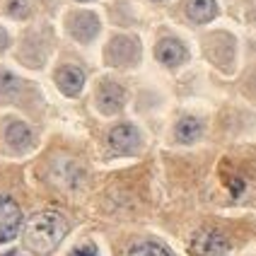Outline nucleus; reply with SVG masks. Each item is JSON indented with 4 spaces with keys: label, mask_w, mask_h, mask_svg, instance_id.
Segmentation results:
<instances>
[{
    "label": "nucleus",
    "mask_w": 256,
    "mask_h": 256,
    "mask_svg": "<svg viewBox=\"0 0 256 256\" xmlns=\"http://www.w3.org/2000/svg\"><path fill=\"white\" fill-rule=\"evenodd\" d=\"M200 130H203V126H200L198 118L184 116V118L176 124V138H179V142H194V140H198Z\"/></svg>",
    "instance_id": "12"
},
{
    "label": "nucleus",
    "mask_w": 256,
    "mask_h": 256,
    "mask_svg": "<svg viewBox=\"0 0 256 256\" xmlns=\"http://www.w3.org/2000/svg\"><path fill=\"white\" fill-rule=\"evenodd\" d=\"M66 232H68V222L63 220V215L54 213V210H44V213L32 215V220L24 228V242L32 252L48 254L60 244Z\"/></svg>",
    "instance_id": "1"
},
{
    "label": "nucleus",
    "mask_w": 256,
    "mask_h": 256,
    "mask_svg": "<svg viewBox=\"0 0 256 256\" xmlns=\"http://www.w3.org/2000/svg\"><path fill=\"white\" fill-rule=\"evenodd\" d=\"M186 12L194 22H210L218 12V5H215V0H188Z\"/></svg>",
    "instance_id": "11"
},
{
    "label": "nucleus",
    "mask_w": 256,
    "mask_h": 256,
    "mask_svg": "<svg viewBox=\"0 0 256 256\" xmlns=\"http://www.w3.org/2000/svg\"><path fill=\"white\" fill-rule=\"evenodd\" d=\"M228 252V240L218 230H200L191 240V254L194 256H220Z\"/></svg>",
    "instance_id": "2"
},
{
    "label": "nucleus",
    "mask_w": 256,
    "mask_h": 256,
    "mask_svg": "<svg viewBox=\"0 0 256 256\" xmlns=\"http://www.w3.org/2000/svg\"><path fill=\"white\" fill-rule=\"evenodd\" d=\"M70 256H97V249H94V246H80V249H75Z\"/></svg>",
    "instance_id": "15"
},
{
    "label": "nucleus",
    "mask_w": 256,
    "mask_h": 256,
    "mask_svg": "<svg viewBox=\"0 0 256 256\" xmlns=\"http://www.w3.org/2000/svg\"><path fill=\"white\" fill-rule=\"evenodd\" d=\"M22 225L20 206L10 196H0V242H10L17 237Z\"/></svg>",
    "instance_id": "3"
},
{
    "label": "nucleus",
    "mask_w": 256,
    "mask_h": 256,
    "mask_svg": "<svg viewBox=\"0 0 256 256\" xmlns=\"http://www.w3.org/2000/svg\"><path fill=\"white\" fill-rule=\"evenodd\" d=\"M82 2H85V0H82Z\"/></svg>",
    "instance_id": "18"
},
{
    "label": "nucleus",
    "mask_w": 256,
    "mask_h": 256,
    "mask_svg": "<svg viewBox=\"0 0 256 256\" xmlns=\"http://www.w3.org/2000/svg\"><path fill=\"white\" fill-rule=\"evenodd\" d=\"M109 145L116 152H136L140 148V133L130 124H121L109 133Z\"/></svg>",
    "instance_id": "4"
},
{
    "label": "nucleus",
    "mask_w": 256,
    "mask_h": 256,
    "mask_svg": "<svg viewBox=\"0 0 256 256\" xmlns=\"http://www.w3.org/2000/svg\"><path fill=\"white\" fill-rule=\"evenodd\" d=\"M8 44H10V39H8V32L0 27V51H5V48H8Z\"/></svg>",
    "instance_id": "16"
},
{
    "label": "nucleus",
    "mask_w": 256,
    "mask_h": 256,
    "mask_svg": "<svg viewBox=\"0 0 256 256\" xmlns=\"http://www.w3.org/2000/svg\"><path fill=\"white\" fill-rule=\"evenodd\" d=\"M70 32L78 42H92L100 32V20L92 12H78L70 20Z\"/></svg>",
    "instance_id": "7"
},
{
    "label": "nucleus",
    "mask_w": 256,
    "mask_h": 256,
    "mask_svg": "<svg viewBox=\"0 0 256 256\" xmlns=\"http://www.w3.org/2000/svg\"><path fill=\"white\" fill-rule=\"evenodd\" d=\"M126 102V92L124 87L116 85V82H104L100 85V92H97V106H100L104 114H116Z\"/></svg>",
    "instance_id": "6"
},
{
    "label": "nucleus",
    "mask_w": 256,
    "mask_h": 256,
    "mask_svg": "<svg viewBox=\"0 0 256 256\" xmlns=\"http://www.w3.org/2000/svg\"><path fill=\"white\" fill-rule=\"evenodd\" d=\"M128 256H172V254L164 246H160L155 242H140L128 252Z\"/></svg>",
    "instance_id": "13"
},
{
    "label": "nucleus",
    "mask_w": 256,
    "mask_h": 256,
    "mask_svg": "<svg viewBox=\"0 0 256 256\" xmlns=\"http://www.w3.org/2000/svg\"><path fill=\"white\" fill-rule=\"evenodd\" d=\"M5 140H8V145L14 148V150H24V148L32 145V130H29L24 124L14 121V124H10L8 130H5Z\"/></svg>",
    "instance_id": "10"
},
{
    "label": "nucleus",
    "mask_w": 256,
    "mask_h": 256,
    "mask_svg": "<svg viewBox=\"0 0 256 256\" xmlns=\"http://www.w3.org/2000/svg\"><path fill=\"white\" fill-rule=\"evenodd\" d=\"M106 56L112 66H130L138 58V44L128 36H116L106 48Z\"/></svg>",
    "instance_id": "5"
},
{
    "label": "nucleus",
    "mask_w": 256,
    "mask_h": 256,
    "mask_svg": "<svg viewBox=\"0 0 256 256\" xmlns=\"http://www.w3.org/2000/svg\"><path fill=\"white\" fill-rule=\"evenodd\" d=\"M56 82L66 94H78L82 85H85V72L80 70L78 66H63L56 72Z\"/></svg>",
    "instance_id": "9"
},
{
    "label": "nucleus",
    "mask_w": 256,
    "mask_h": 256,
    "mask_svg": "<svg viewBox=\"0 0 256 256\" xmlns=\"http://www.w3.org/2000/svg\"><path fill=\"white\" fill-rule=\"evenodd\" d=\"M8 12L17 17V20H22V17H27L32 12V0H10L8 2Z\"/></svg>",
    "instance_id": "14"
},
{
    "label": "nucleus",
    "mask_w": 256,
    "mask_h": 256,
    "mask_svg": "<svg viewBox=\"0 0 256 256\" xmlns=\"http://www.w3.org/2000/svg\"><path fill=\"white\" fill-rule=\"evenodd\" d=\"M5 256H22V254H17V252H10V254H5Z\"/></svg>",
    "instance_id": "17"
},
{
    "label": "nucleus",
    "mask_w": 256,
    "mask_h": 256,
    "mask_svg": "<svg viewBox=\"0 0 256 256\" xmlns=\"http://www.w3.org/2000/svg\"><path fill=\"white\" fill-rule=\"evenodd\" d=\"M155 54H157V60L164 63V66H170V68L179 66V63H184L186 56H188L186 48H184V44L176 42V39H162V42L157 44Z\"/></svg>",
    "instance_id": "8"
}]
</instances>
